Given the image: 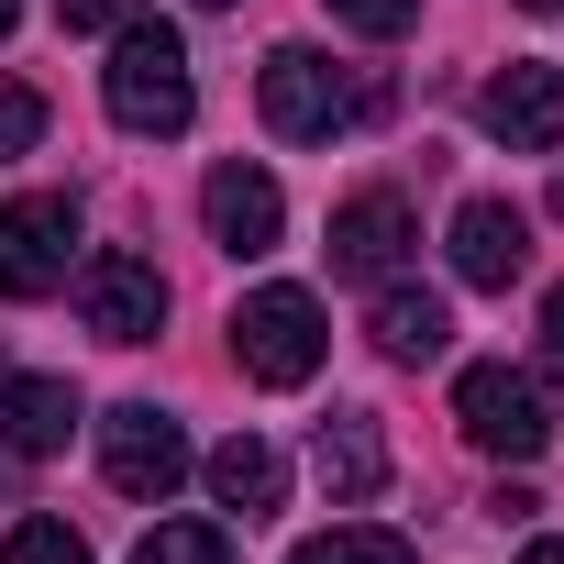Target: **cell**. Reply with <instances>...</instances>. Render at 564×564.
I'll list each match as a JSON object with an SVG mask.
<instances>
[{
  "instance_id": "obj_27",
  "label": "cell",
  "mask_w": 564,
  "mask_h": 564,
  "mask_svg": "<svg viewBox=\"0 0 564 564\" xmlns=\"http://www.w3.org/2000/svg\"><path fill=\"white\" fill-rule=\"evenodd\" d=\"M553 199H564V188H553Z\"/></svg>"
},
{
  "instance_id": "obj_24",
  "label": "cell",
  "mask_w": 564,
  "mask_h": 564,
  "mask_svg": "<svg viewBox=\"0 0 564 564\" xmlns=\"http://www.w3.org/2000/svg\"><path fill=\"white\" fill-rule=\"evenodd\" d=\"M12 23H23V0H0V34H12Z\"/></svg>"
},
{
  "instance_id": "obj_22",
  "label": "cell",
  "mask_w": 564,
  "mask_h": 564,
  "mask_svg": "<svg viewBox=\"0 0 564 564\" xmlns=\"http://www.w3.org/2000/svg\"><path fill=\"white\" fill-rule=\"evenodd\" d=\"M542 344H553V355H564V289H553V300H542Z\"/></svg>"
},
{
  "instance_id": "obj_3",
  "label": "cell",
  "mask_w": 564,
  "mask_h": 564,
  "mask_svg": "<svg viewBox=\"0 0 564 564\" xmlns=\"http://www.w3.org/2000/svg\"><path fill=\"white\" fill-rule=\"evenodd\" d=\"M322 300L311 289H254L243 311H232V366L254 377V388H311L322 377Z\"/></svg>"
},
{
  "instance_id": "obj_5",
  "label": "cell",
  "mask_w": 564,
  "mask_h": 564,
  "mask_svg": "<svg viewBox=\"0 0 564 564\" xmlns=\"http://www.w3.org/2000/svg\"><path fill=\"white\" fill-rule=\"evenodd\" d=\"M67 265H78V199H67V188L0 199V300H45V289H67Z\"/></svg>"
},
{
  "instance_id": "obj_7",
  "label": "cell",
  "mask_w": 564,
  "mask_h": 564,
  "mask_svg": "<svg viewBox=\"0 0 564 564\" xmlns=\"http://www.w3.org/2000/svg\"><path fill=\"white\" fill-rule=\"evenodd\" d=\"M100 476H111L122 498H166V487L188 476V432H177L155 399H122V410H100Z\"/></svg>"
},
{
  "instance_id": "obj_9",
  "label": "cell",
  "mask_w": 564,
  "mask_h": 564,
  "mask_svg": "<svg viewBox=\"0 0 564 564\" xmlns=\"http://www.w3.org/2000/svg\"><path fill=\"white\" fill-rule=\"evenodd\" d=\"M199 221H210V243L221 254H276V232H289V199H276V177L265 166H210V188H199Z\"/></svg>"
},
{
  "instance_id": "obj_1",
  "label": "cell",
  "mask_w": 564,
  "mask_h": 564,
  "mask_svg": "<svg viewBox=\"0 0 564 564\" xmlns=\"http://www.w3.org/2000/svg\"><path fill=\"white\" fill-rule=\"evenodd\" d=\"M100 100H111V122L122 133H188V111H199V78H188V45H177V23H122L111 34V67H100Z\"/></svg>"
},
{
  "instance_id": "obj_13",
  "label": "cell",
  "mask_w": 564,
  "mask_h": 564,
  "mask_svg": "<svg viewBox=\"0 0 564 564\" xmlns=\"http://www.w3.org/2000/svg\"><path fill=\"white\" fill-rule=\"evenodd\" d=\"M199 476H210V498H221V509H243V520H265L276 498H289V454H276L265 432H232Z\"/></svg>"
},
{
  "instance_id": "obj_12",
  "label": "cell",
  "mask_w": 564,
  "mask_h": 564,
  "mask_svg": "<svg viewBox=\"0 0 564 564\" xmlns=\"http://www.w3.org/2000/svg\"><path fill=\"white\" fill-rule=\"evenodd\" d=\"M67 432H78L67 377H12L0 366V454H67Z\"/></svg>"
},
{
  "instance_id": "obj_6",
  "label": "cell",
  "mask_w": 564,
  "mask_h": 564,
  "mask_svg": "<svg viewBox=\"0 0 564 564\" xmlns=\"http://www.w3.org/2000/svg\"><path fill=\"white\" fill-rule=\"evenodd\" d=\"M78 311H89L100 344H155V322H166V276H155V254L100 243V254L78 265Z\"/></svg>"
},
{
  "instance_id": "obj_11",
  "label": "cell",
  "mask_w": 564,
  "mask_h": 564,
  "mask_svg": "<svg viewBox=\"0 0 564 564\" xmlns=\"http://www.w3.org/2000/svg\"><path fill=\"white\" fill-rule=\"evenodd\" d=\"M520 265H531V221L509 199H465L454 210V276L498 300V289H520Z\"/></svg>"
},
{
  "instance_id": "obj_20",
  "label": "cell",
  "mask_w": 564,
  "mask_h": 564,
  "mask_svg": "<svg viewBox=\"0 0 564 564\" xmlns=\"http://www.w3.org/2000/svg\"><path fill=\"white\" fill-rule=\"evenodd\" d=\"M333 23H355V34H377V45H399L410 23H421V0H322Z\"/></svg>"
},
{
  "instance_id": "obj_14",
  "label": "cell",
  "mask_w": 564,
  "mask_h": 564,
  "mask_svg": "<svg viewBox=\"0 0 564 564\" xmlns=\"http://www.w3.org/2000/svg\"><path fill=\"white\" fill-rule=\"evenodd\" d=\"M311 476L333 487V509L377 498V487H388V443H377V421H322V443H311Z\"/></svg>"
},
{
  "instance_id": "obj_4",
  "label": "cell",
  "mask_w": 564,
  "mask_h": 564,
  "mask_svg": "<svg viewBox=\"0 0 564 564\" xmlns=\"http://www.w3.org/2000/svg\"><path fill=\"white\" fill-rule=\"evenodd\" d=\"M454 432H465L476 454H498V465H531V454L553 443V410H542V388H531L520 366H465V377H454Z\"/></svg>"
},
{
  "instance_id": "obj_18",
  "label": "cell",
  "mask_w": 564,
  "mask_h": 564,
  "mask_svg": "<svg viewBox=\"0 0 564 564\" xmlns=\"http://www.w3.org/2000/svg\"><path fill=\"white\" fill-rule=\"evenodd\" d=\"M0 564H89V542L67 520H12V542H0Z\"/></svg>"
},
{
  "instance_id": "obj_16",
  "label": "cell",
  "mask_w": 564,
  "mask_h": 564,
  "mask_svg": "<svg viewBox=\"0 0 564 564\" xmlns=\"http://www.w3.org/2000/svg\"><path fill=\"white\" fill-rule=\"evenodd\" d=\"M289 564H410V542L377 531V520H333V531H311Z\"/></svg>"
},
{
  "instance_id": "obj_2",
  "label": "cell",
  "mask_w": 564,
  "mask_h": 564,
  "mask_svg": "<svg viewBox=\"0 0 564 564\" xmlns=\"http://www.w3.org/2000/svg\"><path fill=\"white\" fill-rule=\"evenodd\" d=\"M254 100H265V122L289 133V144H333L344 122H377V111H388V89H377V78H344L322 45H276V56L254 67Z\"/></svg>"
},
{
  "instance_id": "obj_26",
  "label": "cell",
  "mask_w": 564,
  "mask_h": 564,
  "mask_svg": "<svg viewBox=\"0 0 564 564\" xmlns=\"http://www.w3.org/2000/svg\"><path fill=\"white\" fill-rule=\"evenodd\" d=\"M199 12H232V0H199Z\"/></svg>"
},
{
  "instance_id": "obj_15",
  "label": "cell",
  "mask_w": 564,
  "mask_h": 564,
  "mask_svg": "<svg viewBox=\"0 0 564 564\" xmlns=\"http://www.w3.org/2000/svg\"><path fill=\"white\" fill-rule=\"evenodd\" d=\"M443 344H454V311H443L432 289H388V300H377V355H388V366H432Z\"/></svg>"
},
{
  "instance_id": "obj_17",
  "label": "cell",
  "mask_w": 564,
  "mask_h": 564,
  "mask_svg": "<svg viewBox=\"0 0 564 564\" xmlns=\"http://www.w3.org/2000/svg\"><path fill=\"white\" fill-rule=\"evenodd\" d=\"M133 564H232V531H210V520H155V531L133 542Z\"/></svg>"
},
{
  "instance_id": "obj_19",
  "label": "cell",
  "mask_w": 564,
  "mask_h": 564,
  "mask_svg": "<svg viewBox=\"0 0 564 564\" xmlns=\"http://www.w3.org/2000/svg\"><path fill=\"white\" fill-rule=\"evenodd\" d=\"M34 144H45V89L0 78V166H12V155H34Z\"/></svg>"
},
{
  "instance_id": "obj_10",
  "label": "cell",
  "mask_w": 564,
  "mask_h": 564,
  "mask_svg": "<svg viewBox=\"0 0 564 564\" xmlns=\"http://www.w3.org/2000/svg\"><path fill=\"white\" fill-rule=\"evenodd\" d=\"M410 243H421V221H410L399 188H355V199L333 210V265H344V276H399Z\"/></svg>"
},
{
  "instance_id": "obj_25",
  "label": "cell",
  "mask_w": 564,
  "mask_h": 564,
  "mask_svg": "<svg viewBox=\"0 0 564 564\" xmlns=\"http://www.w3.org/2000/svg\"><path fill=\"white\" fill-rule=\"evenodd\" d=\"M520 12H564V0H520Z\"/></svg>"
},
{
  "instance_id": "obj_21",
  "label": "cell",
  "mask_w": 564,
  "mask_h": 564,
  "mask_svg": "<svg viewBox=\"0 0 564 564\" xmlns=\"http://www.w3.org/2000/svg\"><path fill=\"white\" fill-rule=\"evenodd\" d=\"M155 0H56V23L67 34H122V23H144Z\"/></svg>"
},
{
  "instance_id": "obj_8",
  "label": "cell",
  "mask_w": 564,
  "mask_h": 564,
  "mask_svg": "<svg viewBox=\"0 0 564 564\" xmlns=\"http://www.w3.org/2000/svg\"><path fill=\"white\" fill-rule=\"evenodd\" d=\"M476 122H487L509 155H553V144H564V78L531 67V56H509V67L476 89Z\"/></svg>"
},
{
  "instance_id": "obj_23",
  "label": "cell",
  "mask_w": 564,
  "mask_h": 564,
  "mask_svg": "<svg viewBox=\"0 0 564 564\" xmlns=\"http://www.w3.org/2000/svg\"><path fill=\"white\" fill-rule=\"evenodd\" d=\"M520 564H564V542H531V553H520Z\"/></svg>"
}]
</instances>
